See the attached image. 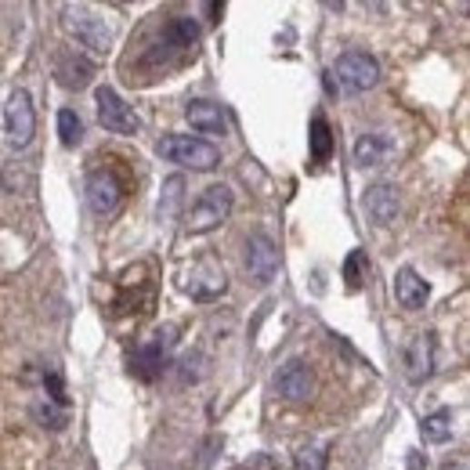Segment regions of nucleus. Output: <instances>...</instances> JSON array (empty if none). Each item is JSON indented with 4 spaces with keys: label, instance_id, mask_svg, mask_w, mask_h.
<instances>
[{
    "label": "nucleus",
    "instance_id": "obj_17",
    "mask_svg": "<svg viewBox=\"0 0 470 470\" xmlns=\"http://www.w3.org/2000/svg\"><path fill=\"white\" fill-rule=\"evenodd\" d=\"M420 435H424V442H431V445L449 442V438H453V409H438V413L424 416Z\"/></svg>",
    "mask_w": 470,
    "mask_h": 470
},
{
    "label": "nucleus",
    "instance_id": "obj_19",
    "mask_svg": "<svg viewBox=\"0 0 470 470\" xmlns=\"http://www.w3.org/2000/svg\"><path fill=\"white\" fill-rule=\"evenodd\" d=\"M58 138H62L65 149H76V145H80L84 124H80V116H76L73 109H62V113H58Z\"/></svg>",
    "mask_w": 470,
    "mask_h": 470
},
{
    "label": "nucleus",
    "instance_id": "obj_22",
    "mask_svg": "<svg viewBox=\"0 0 470 470\" xmlns=\"http://www.w3.org/2000/svg\"><path fill=\"white\" fill-rule=\"evenodd\" d=\"M365 272H369V257H365V250H351V254H347V261H344L347 290H358V286H362V279H365Z\"/></svg>",
    "mask_w": 470,
    "mask_h": 470
},
{
    "label": "nucleus",
    "instance_id": "obj_20",
    "mask_svg": "<svg viewBox=\"0 0 470 470\" xmlns=\"http://www.w3.org/2000/svg\"><path fill=\"white\" fill-rule=\"evenodd\" d=\"M166 192H163V199H159V221H170L174 214H177V206H181V192H185V181L181 177H166V185H163Z\"/></svg>",
    "mask_w": 470,
    "mask_h": 470
},
{
    "label": "nucleus",
    "instance_id": "obj_5",
    "mask_svg": "<svg viewBox=\"0 0 470 470\" xmlns=\"http://www.w3.org/2000/svg\"><path fill=\"white\" fill-rule=\"evenodd\" d=\"M4 127H7V142L15 149H25L33 142V131H36V116H33V102L25 91H15L4 105Z\"/></svg>",
    "mask_w": 470,
    "mask_h": 470
},
{
    "label": "nucleus",
    "instance_id": "obj_14",
    "mask_svg": "<svg viewBox=\"0 0 470 470\" xmlns=\"http://www.w3.org/2000/svg\"><path fill=\"white\" fill-rule=\"evenodd\" d=\"M395 153V142L387 138V135H380V131H373V135H362L358 142H355V149H351V159H355V166H384L387 159Z\"/></svg>",
    "mask_w": 470,
    "mask_h": 470
},
{
    "label": "nucleus",
    "instance_id": "obj_24",
    "mask_svg": "<svg viewBox=\"0 0 470 470\" xmlns=\"http://www.w3.org/2000/svg\"><path fill=\"white\" fill-rule=\"evenodd\" d=\"M36 420H40L44 427H51V431H62V427H65V413L55 409V405H36Z\"/></svg>",
    "mask_w": 470,
    "mask_h": 470
},
{
    "label": "nucleus",
    "instance_id": "obj_1",
    "mask_svg": "<svg viewBox=\"0 0 470 470\" xmlns=\"http://www.w3.org/2000/svg\"><path fill=\"white\" fill-rule=\"evenodd\" d=\"M329 76H333V87H336L340 95H362V91L376 87L380 65H376V58L365 55V51H344V55L333 62Z\"/></svg>",
    "mask_w": 470,
    "mask_h": 470
},
{
    "label": "nucleus",
    "instance_id": "obj_13",
    "mask_svg": "<svg viewBox=\"0 0 470 470\" xmlns=\"http://www.w3.org/2000/svg\"><path fill=\"white\" fill-rule=\"evenodd\" d=\"M166 347H170V340H153V344L138 347V351L131 355V373H135L138 380L153 384L159 373L166 369Z\"/></svg>",
    "mask_w": 470,
    "mask_h": 470
},
{
    "label": "nucleus",
    "instance_id": "obj_4",
    "mask_svg": "<svg viewBox=\"0 0 470 470\" xmlns=\"http://www.w3.org/2000/svg\"><path fill=\"white\" fill-rule=\"evenodd\" d=\"M95 102H98V120L109 135H120V138H135L142 131V120L131 113V105L113 91V87H98L95 91Z\"/></svg>",
    "mask_w": 470,
    "mask_h": 470
},
{
    "label": "nucleus",
    "instance_id": "obj_7",
    "mask_svg": "<svg viewBox=\"0 0 470 470\" xmlns=\"http://www.w3.org/2000/svg\"><path fill=\"white\" fill-rule=\"evenodd\" d=\"M124 203V188L120 181L109 174V170H95L87 177V206L98 214V217H113Z\"/></svg>",
    "mask_w": 470,
    "mask_h": 470
},
{
    "label": "nucleus",
    "instance_id": "obj_10",
    "mask_svg": "<svg viewBox=\"0 0 470 470\" xmlns=\"http://www.w3.org/2000/svg\"><path fill=\"white\" fill-rule=\"evenodd\" d=\"M405 373L413 384H424L435 373V336L431 333H416L405 347Z\"/></svg>",
    "mask_w": 470,
    "mask_h": 470
},
{
    "label": "nucleus",
    "instance_id": "obj_23",
    "mask_svg": "<svg viewBox=\"0 0 470 470\" xmlns=\"http://www.w3.org/2000/svg\"><path fill=\"white\" fill-rule=\"evenodd\" d=\"M294 470H325V449H322V445H305V449H297Z\"/></svg>",
    "mask_w": 470,
    "mask_h": 470
},
{
    "label": "nucleus",
    "instance_id": "obj_18",
    "mask_svg": "<svg viewBox=\"0 0 470 470\" xmlns=\"http://www.w3.org/2000/svg\"><path fill=\"white\" fill-rule=\"evenodd\" d=\"M166 44L170 47H195L199 44V25L192 18H174L166 25Z\"/></svg>",
    "mask_w": 470,
    "mask_h": 470
},
{
    "label": "nucleus",
    "instance_id": "obj_8",
    "mask_svg": "<svg viewBox=\"0 0 470 470\" xmlns=\"http://www.w3.org/2000/svg\"><path fill=\"white\" fill-rule=\"evenodd\" d=\"M315 391V376H312V365L305 358H290L279 376H275V395L286 398V402H305L308 395Z\"/></svg>",
    "mask_w": 470,
    "mask_h": 470
},
{
    "label": "nucleus",
    "instance_id": "obj_16",
    "mask_svg": "<svg viewBox=\"0 0 470 470\" xmlns=\"http://www.w3.org/2000/svg\"><path fill=\"white\" fill-rule=\"evenodd\" d=\"M55 76H58V84H62L65 91H84V87L91 84L95 69H91V62H87V58L62 55V58H58V65H55Z\"/></svg>",
    "mask_w": 470,
    "mask_h": 470
},
{
    "label": "nucleus",
    "instance_id": "obj_25",
    "mask_svg": "<svg viewBox=\"0 0 470 470\" xmlns=\"http://www.w3.org/2000/svg\"><path fill=\"white\" fill-rule=\"evenodd\" d=\"M44 384H47V395H51V402L65 405V384H62V376H58V373H47V376H44Z\"/></svg>",
    "mask_w": 470,
    "mask_h": 470
},
{
    "label": "nucleus",
    "instance_id": "obj_12",
    "mask_svg": "<svg viewBox=\"0 0 470 470\" xmlns=\"http://www.w3.org/2000/svg\"><path fill=\"white\" fill-rule=\"evenodd\" d=\"M427 297H431V286L420 279L416 268H402V272L395 275V301H398L405 312H420V308L427 305Z\"/></svg>",
    "mask_w": 470,
    "mask_h": 470
},
{
    "label": "nucleus",
    "instance_id": "obj_26",
    "mask_svg": "<svg viewBox=\"0 0 470 470\" xmlns=\"http://www.w3.org/2000/svg\"><path fill=\"white\" fill-rule=\"evenodd\" d=\"M442 470H467V464H445Z\"/></svg>",
    "mask_w": 470,
    "mask_h": 470
},
{
    "label": "nucleus",
    "instance_id": "obj_6",
    "mask_svg": "<svg viewBox=\"0 0 470 470\" xmlns=\"http://www.w3.org/2000/svg\"><path fill=\"white\" fill-rule=\"evenodd\" d=\"M65 29H69L84 47H91V51H109V44H113L109 25H105L98 15H91L87 7H65Z\"/></svg>",
    "mask_w": 470,
    "mask_h": 470
},
{
    "label": "nucleus",
    "instance_id": "obj_9",
    "mask_svg": "<svg viewBox=\"0 0 470 470\" xmlns=\"http://www.w3.org/2000/svg\"><path fill=\"white\" fill-rule=\"evenodd\" d=\"M246 272L261 286H268L275 279V272H279V250H275V243L268 235H254L246 243Z\"/></svg>",
    "mask_w": 470,
    "mask_h": 470
},
{
    "label": "nucleus",
    "instance_id": "obj_2",
    "mask_svg": "<svg viewBox=\"0 0 470 470\" xmlns=\"http://www.w3.org/2000/svg\"><path fill=\"white\" fill-rule=\"evenodd\" d=\"M156 153L177 166H192V170H214L221 163L217 145L203 142V138H192V135H166L156 145Z\"/></svg>",
    "mask_w": 470,
    "mask_h": 470
},
{
    "label": "nucleus",
    "instance_id": "obj_3",
    "mask_svg": "<svg viewBox=\"0 0 470 470\" xmlns=\"http://www.w3.org/2000/svg\"><path fill=\"white\" fill-rule=\"evenodd\" d=\"M228 214H232V188H228V185H210V188L192 203L185 228H188L192 235H206V232H214Z\"/></svg>",
    "mask_w": 470,
    "mask_h": 470
},
{
    "label": "nucleus",
    "instance_id": "obj_15",
    "mask_svg": "<svg viewBox=\"0 0 470 470\" xmlns=\"http://www.w3.org/2000/svg\"><path fill=\"white\" fill-rule=\"evenodd\" d=\"M362 206H365V214H369L376 225H391L395 214H398V195H395L391 185H373V188L365 192Z\"/></svg>",
    "mask_w": 470,
    "mask_h": 470
},
{
    "label": "nucleus",
    "instance_id": "obj_11",
    "mask_svg": "<svg viewBox=\"0 0 470 470\" xmlns=\"http://www.w3.org/2000/svg\"><path fill=\"white\" fill-rule=\"evenodd\" d=\"M185 120L192 124V131L199 135H228V120L221 113V105L206 102V98H195L185 105Z\"/></svg>",
    "mask_w": 470,
    "mask_h": 470
},
{
    "label": "nucleus",
    "instance_id": "obj_21",
    "mask_svg": "<svg viewBox=\"0 0 470 470\" xmlns=\"http://www.w3.org/2000/svg\"><path fill=\"white\" fill-rule=\"evenodd\" d=\"M312 156L318 159V163L333 156V131H329V124H325L322 116L312 120Z\"/></svg>",
    "mask_w": 470,
    "mask_h": 470
}]
</instances>
